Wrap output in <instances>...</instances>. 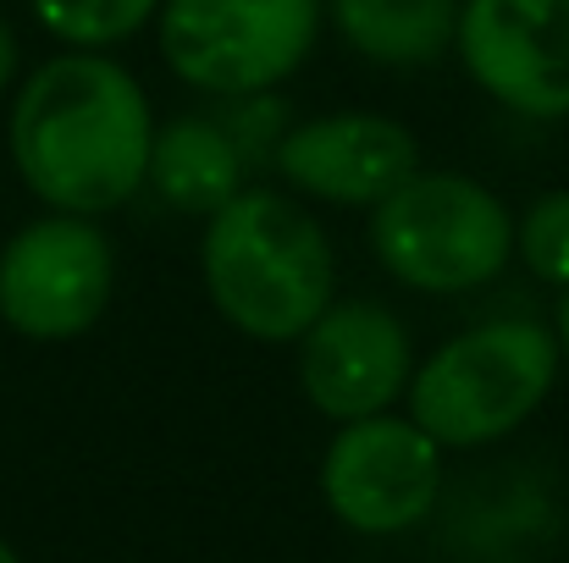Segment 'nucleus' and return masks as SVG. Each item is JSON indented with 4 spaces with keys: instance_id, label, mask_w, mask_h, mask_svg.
<instances>
[{
    "instance_id": "17",
    "label": "nucleus",
    "mask_w": 569,
    "mask_h": 563,
    "mask_svg": "<svg viewBox=\"0 0 569 563\" xmlns=\"http://www.w3.org/2000/svg\"><path fill=\"white\" fill-rule=\"evenodd\" d=\"M11 78H17V33H11L6 17H0V94H6Z\"/></svg>"
},
{
    "instance_id": "3",
    "label": "nucleus",
    "mask_w": 569,
    "mask_h": 563,
    "mask_svg": "<svg viewBox=\"0 0 569 563\" xmlns=\"http://www.w3.org/2000/svg\"><path fill=\"white\" fill-rule=\"evenodd\" d=\"M559 332L526 315L481 321L448 338L409 375V420L437 448H487L515 436L559 381Z\"/></svg>"
},
{
    "instance_id": "11",
    "label": "nucleus",
    "mask_w": 569,
    "mask_h": 563,
    "mask_svg": "<svg viewBox=\"0 0 569 563\" xmlns=\"http://www.w3.org/2000/svg\"><path fill=\"white\" fill-rule=\"evenodd\" d=\"M453 553L470 563H531L559 536L553 492L526 470H492L453 503Z\"/></svg>"
},
{
    "instance_id": "5",
    "label": "nucleus",
    "mask_w": 569,
    "mask_h": 563,
    "mask_svg": "<svg viewBox=\"0 0 569 563\" xmlns=\"http://www.w3.org/2000/svg\"><path fill=\"white\" fill-rule=\"evenodd\" d=\"M161 61L210 100L266 94L321 39V0H161Z\"/></svg>"
},
{
    "instance_id": "8",
    "label": "nucleus",
    "mask_w": 569,
    "mask_h": 563,
    "mask_svg": "<svg viewBox=\"0 0 569 563\" xmlns=\"http://www.w3.org/2000/svg\"><path fill=\"white\" fill-rule=\"evenodd\" d=\"M453 50L503 111L569 117V0H459Z\"/></svg>"
},
{
    "instance_id": "14",
    "label": "nucleus",
    "mask_w": 569,
    "mask_h": 563,
    "mask_svg": "<svg viewBox=\"0 0 569 563\" xmlns=\"http://www.w3.org/2000/svg\"><path fill=\"white\" fill-rule=\"evenodd\" d=\"M28 6L39 28L72 50H106L117 39H133L161 11V0H28Z\"/></svg>"
},
{
    "instance_id": "10",
    "label": "nucleus",
    "mask_w": 569,
    "mask_h": 563,
    "mask_svg": "<svg viewBox=\"0 0 569 563\" xmlns=\"http://www.w3.org/2000/svg\"><path fill=\"white\" fill-rule=\"evenodd\" d=\"M282 183L321 199V204H355L371 210L403 178L420 172V144L403 122L377 111H332L293 122L271 155Z\"/></svg>"
},
{
    "instance_id": "12",
    "label": "nucleus",
    "mask_w": 569,
    "mask_h": 563,
    "mask_svg": "<svg viewBox=\"0 0 569 563\" xmlns=\"http://www.w3.org/2000/svg\"><path fill=\"white\" fill-rule=\"evenodd\" d=\"M243 172L249 161L221 117H178L172 128H156L144 183L183 215H216L243 188Z\"/></svg>"
},
{
    "instance_id": "18",
    "label": "nucleus",
    "mask_w": 569,
    "mask_h": 563,
    "mask_svg": "<svg viewBox=\"0 0 569 563\" xmlns=\"http://www.w3.org/2000/svg\"><path fill=\"white\" fill-rule=\"evenodd\" d=\"M565 299H559V349L569 354V288H559Z\"/></svg>"
},
{
    "instance_id": "15",
    "label": "nucleus",
    "mask_w": 569,
    "mask_h": 563,
    "mask_svg": "<svg viewBox=\"0 0 569 563\" xmlns=\"http://www.w3.org/2000/svg\"><path fill=\"white\" fill-rule=\"evenodd\" d=\"M515 249L531 277L548 288H569V188H548L515 221Z\"/></svg>"
},
{
    "instance_id": "2",
    "label": "nucleus",
    "mask_w": 569,
    "mask_h": 563,
    "mask_svg": "<svg viewBox=\"0 0 569 563\" xmlns=\"http://www.w3.org/2000/svg\"><path fill=\"white\" fill-rule=\"evenodd\" d=\"M199 271L216 315L254 343H299L338 299L332 238L277 188H238L216 215H204Z\"/></svg>"
},
{
    "instance_id": "7",
    "label": "nucleus",
    "mask_w": 569,
    "mask_h": 563,
    "mask_svg": "<svg viewBox=\"0 0 569 563\" xmlns=\"http://www.w3.org/2000/svg\"><path fill=\"white\" fill-rule=\"evenodd\" d=\"M321 497L360 536L415 531L442 497V448L387 409L343 420L321 459Z\"/></svg>"
},
{
    "instance_id": "9",
    "label": "nucleus",
    "mask_w": 569,
    "mask_h": 563,
    "mask_svg": "<svg viewBox=\"0 0 569 563\" xmlns=\"http://www.w3.org/2000/svg\"><path fill=\"white\" fill-rule=\"evenodd\" d=\"M415 375L403 321L371 299H332L299 338V386L327 420H366L392 409Z\"/></svg>"
},
{
    "instance_id": "16",
    "label": "nucleus",
    "mask_w": 569,
    "mask_h": 563,
    "mask_svg": "<svg viewBox=\"0 0 569 563\" xmlns=\"http://www.w3.org/2000/svg\"><path fill=\"white\" fill-rule=\"evenodd\" d=\"M221 128L232 133V144L243 150V161L260 167V161L277 155V144H282V133H288L293 122H288L282 100H271V89H266V94H238V100H227Z\"/></svg>"
},
{
    "instance_id": "6",
    "label": "nucleus",
    "mask_w": 569,
    "mask_h": 563,
    "mask_svg": "<svg viewBox=\"0 0 569 563\" xmlns=\"http://www.w3.org/2000/svg\"><path fill=\"white\" fill-rule=\"evenodd\" d=\"M117 288V249L89 215L50 210L0 249V321L33 343L83 338Z\"/></svg>"
},
{
    "instance_id": "19",
    "label": "nucleus",
    "mask_w": 569,
    "mask_h": 563,
    "mask_svg": "<svg viewBox=\"0 0 569 563\" xmlns=\"http://www.w3.org/2000/svg\"><path fill=\"white\" fill-rule=\"evenodd\" d=\"M0 563H22V559H17V547H11V542H0Z\"/></svg>"
},
{
    "instance_id": "1",
    "label": "nucleus",
    "mask_w": 569,
    "mask_h": 563,
    "mask_svg": "<svg viewBox=\"0 0 569 563\" xmlns=\"http://www.w3.org/2000/svg\"><path fill=\"white\" fill-rule=\"evenodd\" d=\"M6 144L39 204L106 215L144 188L156 111L122 61L106 50H67L17 89Z\"/></svg>"
},
{
    "instance_id": "4",
    "label": "nucleus",
    "mask_w": 569,
    "mask_h": 563,
    "mask_svg": "<svg viewBox=\"0 0 569 563\" xmlns=\"http://www.w3.org/2000/svg\"><path fill=\"white\" fill-rule=\"evenodd\" d=\"M371 254L415 293H476L515 260V210L465 172H415L371 204Z\"/></svg>"
},
{
    "instance_id": "13",
    "label": "nucleus",
    "mask_w": 569,
    "mask_h": 563,
    "mask_svg": "<svg viewBox=\"0 0 569 563\" xmlns=\"http://www.w3.org/2000/svg\"><path fill=\"white\" fill-rule=\"evenodd\" d=\"M343 44L381 67H426L453 50L459 0H327Z\"/></svg>"
}]
</instances>
